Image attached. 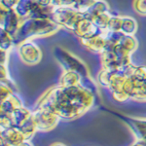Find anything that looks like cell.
Returning <instances> with one entry per match:
<instances>
[{
    "instance_id": "1",
    "label": "cell",
    "mask_w": 146,
    "mask_h": 146,
    "mask_svg": "<svg viewBox=\"0 0 146 146\" xmlns=\"http://www.w3.org/2000/svg\"><path fill=\"white\" fill-rule=\"evenodd\" d=\"M93 104V96L83 88L58 87L42 96L36 107H47L60 119L72 120L82 116Z\"/></svg>"
},
{
    "instance_id": "2",
    "label": "cell",
    "mask_w": 146,
    "mask_h": 146,
    "mask_svg": "<svg viewBox=\"0 0 146 146\" xmlns=\"http://www.w3.org/2000/svg\"><path fill=\"white\" fill-rule=\"evenodd\" d=\"M32 119L36 125L37 131H52L58 125L60 117L47 107H36L32 112Z\"/></svg>"
},
{
    "instance_id": "3",
    "label": "cell",
    "mask_w": 146,
    "mask_h": 146,
    "mask_svg": "<svg viewBox=\"0 0 146 146\" xmlns=\"http://www.w3.org/2000/svg\"><path fill=\"white\" fill-rule=\"evenodd\" d=\"M19 54L22 60L27 64H35L41 58V53L36 46L31 44H23L19 48Z\"/></svg>"
},
{
    "instance_id": "4",
    "label": "cell",
    "mask_w": 146,
    "mask_h": 146,
    "mask_svg": "<svg viewBox=\"0 0 146 146\" xmlns=\"http://www.w3.org/2000/svg\"><path fill=\"white\" fill-rule=\"evenodd\" d=\"M2 136L10 146H19L22 142L27 140L23 131L17 127H12V128L4 129Z\"/></svg>"
},
{
    "instance_id": "5",
    "label": "cell",
    "mask_w": 146,
    "mask_h": 146,
    "mask_svg": "<svg viewBox=\"0 0 146 146\" xmlns=\"http://www.w3.org/2000/svg\"><path fill=\"white\" fill-rule=\"evenodd\" d=\"M12 121H13L14 127L20 128L21 126H23L28 119H30L32 117V112L30 110H28L27 108L25 106H20L15 110L11 114Z\"/></svg>"
},
{
    "instance_id": "6",
    "label": "cell",
    "mask_w": 146,
    "mask_h": 146,
    "mask_svg": "<svg viewBox=\"0 0 146 146\" xmlns=\"http://www.w3.org/2000/svg\"><path fill=\"white\" fill-rule=\"evenodd\" d=\"M20 106H23L22 101H21V100L15 94H12L5 100L0 102V111L11 115L12 113Z\"/></svg>"
},
{
    "instance_id": "7",
    "label": "cell",
    "mask_w": 146,
    "mask_h": 146,
    "mask_svg": "<svg viewBox=\"0 0 146 146\" xmlns=\"http://www.w3.org/2000/svg\"><path fill=\"white\" fill-rule=\"evenodd\" d=\"M20 129L23 131V133L25 136V139L30 140L32 138V136L34 135V133L37 131L36 125H35L32 117L30 119H28L23 126L20 127Z\"/></svg>"
},
{
    "instance_id": "8",
    "label": "cell",
    "mask_w": 146,
    "mask_h": 146,
    "mask_svg": "<svg viewBox=\"0 0 146 146\" xmlns=\"http://www.w3.org/2000/svg\"><path fill=\"white\" fill-rule=\"evenodd\" d=\"M12 127H14V124H13V121H12L11 115L0 111V128L6 129L12 128Z\"/></svg>"
},
{
    "instance_id": "9",
    "label": "cell",
    "mask_w": 146,
    "mask_h": 146,
    "mask_svg": "<svg viewBox=\"0 0 146 146\" xmlns=\"http://www.w3.org/2000/svg\"><path fill=\"white\" fill-rule=\"evenodd\" d=\"M12 94H14V92L12 91V89L8 86L6 83L0 81V102L3 100H5L7 98H9Z\"/></svg>"
},
{
    "instance_id": "10",
    "label": "cell",
    "mask_w": 146,
    "mask_h": 146,
    "mask_svg": "<svg viewBox=\"0 0 146 146\" xmlns=\"http://www.w3.org/2000/svg\"><path fill=\"white\" fill-rule=\"evenodd\" d=\"M9 80H10V79H9L8 70H7L6 66H5V65H3V64H0V81L6 83L12 89V91L14 92L13 88H12V87L10 86V84H9Z\"/></svg>"
},
{
    "instance_id": "11",
    "label": "cell",
    "mask_w": 146,
    "mask_h": 146,
    "mask_svg": "<svg viewBox=\"0 0 146 146\" xmlns=\"http://www.w3.org/2000/svg\"><path fill=\"white\" fill-rule=\"evenodd\" d=\"M7 62V53L6 51L0 49V64L5 65Z\"/></svg>"
},
{
    "instance_id": "12",
    "label": "cell",
    "mask_w": 146,
    "mask_h": 146,
    "mask_svg": "<svg viewBox=\"0 0 146 146\" xmlns=\"http://www.w3.org/2000/svg\"><path fill=\"white\" fill-rule=\"evenodd\" d=\"M19 146H34V145L32 144V142L30 140H25L23 142L21 143Z\"/></svg>"
},
{
    "instance_id": "13",
    "label": "cell",
    "mask_w": 146,
    "mask_h": 146,
    "mask_svg": "<svg viewBox=\"0 0 146 146\" xmlns=\"http://www.w3.org/2000/svg\"><path fill=\"white\" fill-rule=\"evenodd\" d=\"M0 146H10L3 138V136H0Z\"/></svg>"
},
{
    "instance_id": "14",
    "label": "cell",
    "mask_w": 146,
    "mask_h": 146,
    "mask_svg": "<svg viewBox=\"0 0 146 146\" xmlns=\"http://www.w3.org/2000/svg\"><path fill=\"white\" fill-rule=\"evenodd\" d=\"M51 146H65V145H64V144H62V143L56 142V143H54V144H52Z\"/></svg>"
},
{
    "instance_id": "15",
    "label": "cell",
    "mask_w": 146,
    "mask_h": 146,
    "mask_svg": "<svg viewBox=\"0 0 146 146\" xmlns=\"http://www.w3.org/2000/svg\"><path fill=\"white\" fill-rule=\"evenodd\" d=\"M133 146H145L144 144H143V143L142 142H141V141H138V142L137 143H136V144L135 145H133Z\"/></svg>"
},
{
    "instance_id": "16",
    "label": "cell",
    "mask_w": 146,
    "mask_h": 146,
    "mask_svg": "<svg viewBox=\"0 0 146 146\" xmlns=\"http://www.w3.org/2000/svg\"><path fill=\"white\" fill-rule=\"evenodd\" d=\"M3 131H4L3 129H2V128H0V136H2V133H3Z\"/></svg>"
}]
</instances>
